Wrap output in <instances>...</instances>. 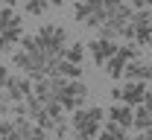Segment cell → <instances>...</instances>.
Here are the masks:
<instances>
[{
	"label": "cell",
	"mask_w": 152,
	"mask_h": 140,
	"mask_svg": "<svg viewBox=\"0 0 152 140\" xmlns=\"http://www.w3.org/2000/svg\"><path fill=\"white\" fill-rule=\"evenodd\" d=\"M102 120H105V111H102L99 105L73 111V117H70L73 137L76 140H96L99 137V128H102Z\"/></svg>",
	"instance_id": "obj_1"
},
{
	"label": "cell",
	"mask_w": 152,
	"mask_h": 140,
	"mask_svg": "<svg viewBox=\"0 0 152 140\" xmlns=\"http://www.w3.org/2000/svg\"><path fill=\"white\" fill-rule=\"evenodd\" d=\"M35 41H38V50H41L47 59H61V56H64V47L70 44L64 26H58V23H44L35 32Z\"/></svg>",
	"instance_id": "obj_2"
},
{
	"label": "cell",
	"mask_w": 152,
	"mask_h": 140,
	"mask_svg": "<svg viewBox=\"0 0 152 140\" xmlns=\"http://www.w3.org/2000/svg\"><path fill=\"white\" fill-rule=\"evenodd\" d=\"M73 18L91 29H99L105 20H108V12H105V0H76L73 3Z\"/></svg>",
	"instance_id": "obj_3"
},
{
	"label": "cell",
	"mask_w": 152,
	"mask_h": 140,
	"mask_svg": "<svg viewBox=\"0 0 152 140\" xmlns=\"http://www.w3.org/2000/svg\"><path fill=\"white\" fill-rule=\"evenodd\" d=\"M47 56L44 53H26V50H18L15 56H12V64L18 67V70H23V76H29L32 82L44 79L47 73H44V67H47Z\"/></svg>",
	"instance_id": "obj_4"
},
{
	"label": "cell",
	"mask_w": 152,
	"mask_h": 140,
	"mask_svg": "<svg viewBox=\"0 0 152 140\" xmlns=\"http://www.w3.org/2000/svg\"><path fill=\"white\" fill-rule=\"evenodd\" d=\"M85 99H88V85L82 79H76V82H67L64 85V91L58 94V105H61V111L64 114H73V111H79L82 105H85Z\"/></svg>",
	"instance_id": "obj_5"
},
{
	"label": "cell",
	"mask_w": 152,
	"mask_h": 140,
	"mask_svg": "<svg viewBox=\"0 0 152 140\" xmlns=\"http://www.w3.org/2000/svg\"><path fill=\"white\" fill-rule=\"evenodd\" d=\"M146 94H149V88H146L143 82H123V88H114L111 91L114 102H123V105H129V108L143 105V102H146Z\"/></svg>",
	"instance_id": "obj_6"
},
{
	"label": "cell",
	"mask_w": 152,
	"mask_h": 140,
	"mask_svg": "<svg viewBox=\"0 0 152 140\" xmlns=\"http://www.w3.org/2000/svg\"><path fill=\"white\" fill-rule=\"evenodd\" d=\"M132 26H134V44L137 47H146L149 38H152V12L149 9H134Z\"/></svg>",
	"instance_id": "obj_7"
},
{
	"label": "cell",
	"mask_w": 152,
	"mask_h": 140,
	"mask_svg": "<svg viewBox=\"0 0 152 140\" xmlns=\"http://www.w3.org/2000/svg\"><path fill=\"white\" fill-rule=\"evenodd\" d=\"M3 91H6V99L12 102H23L29 94H32V79L29 76H9L6 85H3Z\"/></svg>",
	"instance_id": "obj_8"
},
{
	"label": "cell",
	"mask_w": 152,
	"mask_h": 140,
	"mask_svg": "<svg viewBox=\"0 0 152 140\" xmlns=\"http://www.w3.org/2000/svg\"><path fill=\"white\" fill-rule=\"evenodd\" d=\"M88 47V53H91V59H94L96 67H105L111 56H117V41H108V38H94L91 44H85Z\"/></svg>",
	"instance_id": "obj_9"
},
{
	"label": "cell",
	"mask_w": 152,
	"mask_h": 140,
	"mask_svg": "<svg viewBox=\"0 0 152 140\" xmlns=\"http://www.w3.org/2000/svg\"><path fill=\"white\" fill-rule=\"evenodd\" d=\"M123 79L126 82H152V64L149 61H143V59H134L126 64V73H123Z\"/></svg>",
	"instance_id": "obj_10"
},
{
	"label": "cell",
	"mask_w": 152,
	"mask_h": 140,
	"mask_svg": "<svg viewBox=\"0 0 152 140\" xmlns=\"http://www.w3.org/2000/svg\"><path fill=\"white\" fill-rule=\"evenodd\" d=\"M105 117H108V123H117V125H123V128H132L134 125V108L123 105V102H114L111 108L105 111Z\"/></svg>",
	"instance_id": "obj_11"
},
{
	"label": "cell",
	"mask_w": 152,
	"mask_h": 140,
	"mask_svg": "<svg viewBox=\"0 0 152 140\" xmlns=\"http://www.w3.org/2000/svg\"><path fill=\"white\" fill-rule=\"evenodd\" d=\"M15 29H23V20L15 9H9V6H3V12H0V32H15Z\"/></svg>",
	"instance_id": "obj_12"
},
{
	"label": "cell",
	"mask_w": 152,
	"mask_h": 140,
	"mask_svg": "<svg viewBox=\"0 0 152 140\" xmlns=\"http://www.w3.org/2000/svg\"><path fill=\"white\" fill-rule=\"evenodd\" d=\"M137 131H149L152 128V105H137L134 108V125Z\"/></svg>",
	"instance_id": "obj_13"
},
{
	"label": "cell",
	"mask_w": 152,
	"mask_h": 140,
	"mask_svg": "<svg viewBox=\"0 0 152 140\" xmlns=\"http://www.w3.org/2000/svg\"><path fill=\"white\" fill-rule=\"evenodd\" d=\"M126 64H129V61L123 59V56H111V59H108V64H105L102 70H105L111 79H123V73H126Z\"/></svg>",
	"instance_id": "obj_14"
},
{
	"label": "cell",
	"mask_w": 152,
	"mask_h": 140,
	"mask_svg": "<svg viewBox=\"0 0 152 140\" xmlns=\"http://www.w3.org/2000/svg\"><path fill=\"white\" fill-rule=\"evenodd\" d=\"M123 137H129L123 125H117V123H105V125L99 128V137H96V140H123Z\"/></svg>",
	"instance_id": "obj_15"
},
{
	"label": "cell",
	"mask_w": 152,
	"mask_h": 140,
	"mask_svg": "<svg viewBox=\"0 0 152 140\" xmlns=\"http://www.w3.org/2000/svg\"><path fill=\"white\" fill-rule=\"evenodd\" d=\"M58 76L61 79H67V82H76V79H82V64H70V61H58Z\"/></svg>",
	"instance_id": "obj_16"
},
{
	"label": "cell",
	"mask_w": 152,
	"mask_h": 140,
	"mask_svg": "<svg viewBox=\"0 0 152 140\" xmlns=\"http://www.w3.org/2000/svg\"><path fill=\"white\" fill-rule=\"evenodd\" d=\"M85 50H88V47H85V44H79V41H76V44H67L61 59L70 61V64H82V59H85Z\"/></svg>",
	"instance_id": "obj_17"
},
{
	"label": "cell",
	"mask_w": 152,
	"mask_h": 140,
	"mask_svg": "<svg viewBox=\"0 0 152 140\" xmlns=\"http://www.w3.org/2000/svg\"><path fill=\"white\" fill-rule=\"evenodd\" d=\"M117 56H123L126 61H134V59H140V47H137L134 41H126V44L117 47Z\"/></svg>",
	"instance_id": "obj_18"
},
{
	"label": "cell",
	"mask_w": 152,
	"mask_h": 140,
	"mask_svg": "<svg viewBox=\"0 0 152 140\" xmlns=\"http://www.w3.org/2000/svg\"><path fill=\"white\" fill-rule=\"evenodd\" d=\"M23 140H50V131H44L41 125H35V123H32V128H29V134H26Z\"/></svg>",
	"instance_id": "obj_19"
},
{
	"label": "cell",
	"mask_w": 152,
	"mask_h": 140,
	"mask_svg": "<svg viewBox=\"0 0 152 140\" xmlns=\"http://www.w3.org/2000/svg\"><path fill=\"white\" fill-rule=\"evenodd\" d=\"M47 3L44 0H26V15H44Z\"/></svg>",
	"instance_id": "obj_20"
},
{
	"label": "cell",
	"mask_w": 152,
	"mask_h": 140,
	"mask_svg": "<svg viewBox=\"0 0 152 140\" xmlns=\"http://www.w3.org/2000/svg\"><path fill=\"white\" fill-rule=\"evenodd\" d=\"M67 128H70V125H67V120H61V123L56 125V128H53V134H56V137L61 140V137H67Z\"/></svg>",
	"instance_id": "obj_21"
},
{
	"label": "cell",
	"mask_w": 152,
	"mask_h": 140,
	"mask_svg": "<svg viewBox=\"0 0 152 140\" xmlns=\"http://www.w3.org/2000/svg\"><path fill=\"white\" fill-rule=\"evenodd\" d=\"M9 76H12V73H9V70H6V64H0V88H3V85H6V79H9Z\"/></svg>",
	"instance_id": "obj_22"
},
{
	"label": "cell",
	"mask_w": 152,
	"mask_h": 140,
	"mask_svg": "<svg viewBox=\"0 0 152 140\" xmlns=\"http://www.w3.org/2000/svg\"><path fill=\"white\" fill-rule=\"evenodd\" d=\"M132 9H146V0H129Z\"/></svg>",
	"instance_id": "obj_23"
},
{
	"label": "cell",
	"mask_w": 152,
	"mask_h": 140,
	"mask_svg": "<svg viewBox=\"0 0 152 140\" xmlns=\"http://www.w3.org/2000/svg\"><path fill=\"white\" fill-rule=\"evenodd\" d=\"M9 50H12V47L6 44V38H3V32H0V53H9Z\"/></svg>",
	"instance_id": "obj_24"
},
{
	"label": "cell",
	"mask_w": 152,
	"mask_h": 140,
	"mask_svg": "<svg viewBox=\"0 0 152 140\" xmlns=\"http://www.w3.org/2000/svg\"><path fill=\"white\" fill-rule=\"evenodd\" d=\"M9 111H12V108H9V105H6V102H0V120H3V117H6V114H9Z\"/></svg>",
	"instance_id": "obj_25"
},
{
	"label": "cell",
	"mask_w": 152,
	"mask_h": 140,
	"mask_svg": "<svg viewBox=\"0 0 152 140\" xmlns=\"http://www.w3.org/2000/svg\"><path fill=\"white\" fill-rule=\"evenodd\" d=\"M44 3H47V6H61L64 0H44Z\"/></svg>",
	"instance_id": "obj_26"
},
{
	"label": "cell",
	"mask_w": 152,
	"mask_h": 140,
	"mask_svg": "<svg viewBox=\"0 0 152 140\" xmlns=\"http://www.w3.org/2000/svg\"><path fill=\"white\" fill-rule=\"evenodd\" d=\"M6 140H23V137H20L18 131H12V134H9V137H6Z\"/></svg>",
	"instance_id": "obj_27"
},
{
	"label": "cell",
	"mask_w": 152,
	"mask_h": 140,
	"mask_svg": "<svg viewBox=\"0 0 152 140\" xmlns=\"http://www.w3.org/2000/svg\"><path fill=\"white\" fill-rule=\"evenodd\" d=\"M0 3H3V6H9V9H12V6H15V3H18V0H0Z\"/></svg>",
	"instance_id": "obj_28"
},
{
	"label": "cell",
	"mask_w": 152,
	"mask_h": 140,
	"mask_svg": "<svg viewBox=\"0 0 152 140\" xmlns=\"http://www.w3.org/2000/svg\"><path fill=\"white\" fill-rule=\"evenodd\" d=\"M143 105H152V91L146 94V102H143Z\"/></svg>",
	"instance_id": "obj_29"
},
{
	"label": "cell",
	"mask_w": 152,
	"mask_h": 140,
	"mask_svg": "<svg viewBox=\"0 0 152 140\" xmlns=\"http://www.w3.org/2000/svg\"><path fill=\"white\" fill-rule=\"evenodd\" d=\"M132 140H146V134H143V131H140V134H137V137H132Z\"/></svg>",
	"instance_id": "obj_30"
},
{
	"label": "cell",
	"mask_w": 152,
	"mask_h": 140,
	"mask_svg": "<svg viewBox=\"0 0 152 140\" xmlns=\"http://www.w3.org/2000/svg\"><path fill=\"white\" fill-rule=\"evenodd\" d=\"M143 134H146V140H152V128H149V131H143Z\"/></svg>",
	"instance_id": "obj_31"
},
{
	"label": "cell",
	"mask_w": 152,
	"mask_h": 140,
	"mask_svg": "<svg viewBox=\"0 0 152 140\" xmlns=\"http://www.w3.org/2000/svg\"><path fill=\"white\" fill-rule=\"evenodd\" d=\"M3 96H6V91H3V88H0V102H3Z\"/></svg>",
	"instance_id": "obj_32"
},
{
	"label": "cell",
	"mask_w": 152,
	"mask_h": 140,
	"mask_svg": "<svg viewBox=\"0 0 152 140\" xmlns=\"http://www.w3.org/2000/svg\"><path fill=\"white\" fill-rule=\"evenodd\" d=\"M149 6H152V0H146V9H149Z\"/></svg>",
	"instance_id": "obj_33"
},
{
	"label": "cell",
	"mask_w": 152,
	"mask_h": 140,
	"mask_svg": "<svg viewBox=\"0 0 152 140\" xmlns=\"http://www.w3.org/2000/svg\"><path fill=\"white\" fill-rule=\"evenodd\" d=\"M146 47H149V50H152V38H149V44H146Z\"/></svg>",
	"instance_id": "obj_34"
},
{
	"label": "cell",
	"mask_w": 152,
	"mask_h": 140,
	"mask_svg": "<svg viewBox=\"0 0 152 140\" xmlns=\"http://www.w3.org/2000/svg\"><path fill=\"white\" fill-rule=\"evenodd\" d=\"M123 140H132V137H123Z\"/></svg>",
	"instance_id": "obj_35"
}]
</instances>
